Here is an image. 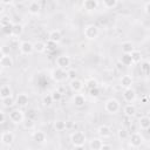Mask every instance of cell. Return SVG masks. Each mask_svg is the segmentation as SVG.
Wrapping results in <instances>:
<instances>
[{
    "label": "cell",
    "instance_id": "6da1fadb",
    "mask_svg": "<svg viewBox=\"0 0 150 150\" xmlns=\"http://www.w3.org/2000/svg\"><path fill=\"white\" fill-rule=\"evenodd\" d=\"M70 142L73 146H79V145H84L87 142L86 134L83 131H74L70 135Z\"/></svg>",
    "mask_w": 150,
    "mask_h": 150
},
{
    "label": "cell",
    "instance_id": "7a4b0ae2",
    "mask_svg": "<svg viewBox=\"0 0 150 150\" xmlns=\"http://www.w3.org/2000/svg\"><path fill=\"white\" fill-rule=\"evenodd\" d=\"M83 34H84V38H87L88 40H94L98 36V28H97V26L89 23L84 27Z\"/></svg>",
    "mask_w": 150,
    "mask_h": 150
},
{
    "label": "cell",
    "instance_id": "3957f363",
    "mask_svg": "<svg viewBox=\"0 0 150 150\" xmlns=\"http://www.w3.org/2000/svg\"><path fill=\"white\" fill-rule=\"evenodd\" d=\"M52 79L55 81V82H63L66 79H68V75H67V71L66 69H62V68H54L52 70Z\"/></svg>",
    "mask_w": 150,
    "mask_h": 150
},
{
    "label": "cell",
    "instance_id": "277c9868",
    "mask_svg": "<svg viewBox=\"0 0 150 150\" xmlns=\"http://www.w3.org/2000/svg\"><path fill=\"white\" fill-rule=\"evenodd\" d=\"M104 109L109 114H116L120 110V102L116 98H109L104 103Z\"/></svg>",
    "mask_w": 150,
    "mask_h": 150
},
{
    "label": "cell",
    "instance_id": "5b68a950",
    "mask_svg": "<svg viewBox=\"0 0 150 150\" xmlns=\"http://www.w3.org/2000/svg\"><path fill=\"white\" fill-rule=\"evenodd\" d=\"M8 116H9V120L13 123H15V124L23 123V121H25V115H23L22 110H20V109H13V110H11Z\"/></svg>",
    "mask_w": 150,
    "mask_h": 150
},
{
    "label": "cell",
    "instance_id": "8992f818",
    "mask_svg": "<svg viewBox=\"0 0 150 150\" xmlns=\"http://www.w3.org/2000/svg\"><path fill=\"white\" fill-rule=\"evenodd\" d=\"M55 64H56V67H59V68L66 69V68H68V67L70 66V57H69L68 55H64V54L59 55V56L56 57V60H55Z\"/></svg>",
    "mask_w": 150,
    "mask_h": 150
},
{
    "label": "cell",
    "instance_id": "52a82bcc",
    "mask_svg": "<svg viewBox=\"0 0 150 150\" xmlns=\"http://www.w3.org/2000/svg\"><path fill=\"white\" fill-rule=\"evenodd\" d=\"M143 143V137L139 132H134L129 136V144L132 148H139Z\"/></svg>",
    "mask_w": 150,
    "mask_h": 150
},
{
    "label": "cell",
    "instance_id": "ba28073f",
    "mask_svg": "<svg viewBox=\"0 0 150 150\" xmlns=\"http://www.w3.org/2000/svg\"><path fill=\"white\" fill-rule=\"evenodd\" d=\"M19 48L23 55H30L34 52V43H32L30 41H22Z\"/></svg>",
    "mask_w": 150,
    "mask_h": 150
},
{
    "label": "cell",
    "instance_id": "9c48e42d",
    "mask_svg": "<svg viewBox=\"0 0 150 150\" xmlns=\"http://www.w3.org/2000/svg\"><path fill=\"white\" fill-rule=\"evenodd\" d=\"M14 138H15V136H14V134L12 131H4V132H1L0 139H1V143L5 144V145H11L14 142Z\"/></svg>",
    "mask_w": 150,
    "mask_h": 150
},
{
    "label": "cell",
    "instance_id": "30bf717a",
    "mask_svg": "<svg viewBox=\"0 0 150 150\" xmlns=\"http://www.w3.org/2000/svg\"><path fill=\"white\" fill-rule=\"evenodd\" d=\"M29 102V97L26 95V94H19L15 98V104L19 107V108H25Z\"/></svg>",
    "mask_w": 150,
    "mask_h": 150
},
{
    "label": "cell",
    "instance_id": "8fae6325",
    "mask_svg": "<svg viewBox=\"0 0 150 150\" xmlns=\"http://www.w3.org/2000/svg\"><path fill=\"white\" fill-rule=\"evenodd\" d=\"M83 81L82 80H80V79H75V80H71L70 82H69V87H70V89L73 90V91H75V93H79V91H81L82 89H83Z\"/></svg>",
    "mask_w": 150,
    "mask_h": 150
},
{
    "label": "cell",
    "instance_id": "7c38bea8",
    "mask_svg": "<svg viewBox=\"0 0 150 150\" xmlns=\"http://www.w3.org/2000/svg\"><path fill=\"white\" fill-rule=\"evenodd\" d=\"M97 134H98L100 137H102V138H107V137H110V135H111V129H110L109 125H107V124H102V125L98 127V129H97Z\"/></svg>",
    "mask_w": 150,
    "mask_h": 150
},
{
    "label": "cell",
    "instance_id": "4fadbf2b",
    "mask_svg": "<svg viewBox=\"0 0 150 150\" xmlns=\"http://www.w3.org/2000/svg\"><path fill=\"white\" fill-rule=\"evenodd\" d=\"M41 11V5L39 1H30L28 5V12L32 15H38Z\"/></svg>",
    "mask_w": 150,
    "mask_h": 150
},
{
    "label": "cell",
    "instance_id": "5bb4252c",
    "mask_svg": "<svg viewBox=\"0 0 150 150\" xmlns=\"http://www.w3.org/2000/svg\"><path fill=\"white\" fill-rule=\"evenodd\" d=\"M123 98H124L127 102H129V103L134 102L135 98H136V91H135L132 88L124 89V91H123Z\"/></svg>",
    "mask_w": 150,
    "mask_h": 150
},
{
    "label": "cell",
    "instance_id": "9a60e30c",
    "mask_svg": "<svg viewBox=\"0 0 150 150\" xmlns=\"http://www.w3.org/2000/svg\"><path fill=\"white\" fill-rule=\"evenodd\" d=\"M48 40H50V41H53V42H55V43H59V42L62 40V34H61V32H60L59 29H53V30L49 33V35H48Z\"/></svg>",
    "mask_w": 150,
    "mask_h": 150
},
{
    "label": "cell",
    "instance_id": "2e32d148",
    "mask_svg": "<svg viewBox=\"0 0 150 150\" xmlns=\"http://www.w3.org/2000/svg\"><path fill=\"white\" fill-rule=\"evenodd\" d=\"M0 66L2 68H9L13 66V59L11 55H2L0 57Z\"/></svg>",
    "mask_w": 150,
    "mask_h": 150
},
{
    "label": "cell",
    "instance_id": "e0dca14e",
    "mask_svg": "<svg viewBox=\"0 0 150 150\" xmlns=\"http://www.w3.org/2000/svg\"><path fill=\"white\" fill-rule=\"evenodd\" d=\"M121 49L123 54H131L135 49H134V43L131 41H124L121 45Z\"/></svg>",
    "mask_w": 150,
    "mask_h": 150
},
{
    "label": "cell",
    "instance_id": "ac0fdd59",
    "mask_svg": "<svg viewBox=\"0 0 150 150\" xmlns=\"http://www.w3.org/2000/svg\"><path fill=\"white\" fill-rule=\"evenodd\" d=\"M121 86L124 88V89H128V88H131V86H132V77L130 76V75H123L122 77H121Z\"/></svg>",
    "mask_w": 150,
    "mask_h": 150
},
{
    "label": "cell",
    "instance_id": "d6986e66",
    "mask_svg": "<svg viewBox=\"0 0 150 150\" xmlns=\"http://www.w3.org/2000/svg\"><path fill=\"white\" fill-rule=\"evenodd\" d=\"M73 102H74V105L77 107V108H82L84 104H86V97L82 95V94H76L73 98Z\"/></svg>",
    "mask_w": 150,
    "mask_h": 150
},
{
    "label": "cell",
    "instance_id": "ffe728a7",
    "mask_svg": "<svg viewBox=\"0 0 150 150\" xmlns=\"http://www.w3.org/2000/svg\"><path fill=\"white\" fill-rule=\"evenodd\" d=\"M12 96V89L8 84H4L1 88H0V97L1 100L4 98H7V97H11Z\"/></svg>",
    "mask_w": 150,
    "mask_h": 150
},
{
    "label": "cell",
    "instance_id": "44dd1931",
    "mask_svg": "<svg viewBox=\"0 0 150 150\" xmlns=\"http://www.w3.org/2000/svg\"><path fill=\"white\" fill-rule=\"evenodd\" d=\"M123 112H124L125 116L132 117V116H135V114H136V107H135L132 103H129V104H127V105L123 108Z\"/></svg>",
    "mask_w": 150,
    "mask_h": 150
},
{
    "label": "cell",
    "instance_id": "7402d4cb",
    "mask_svg": "<svg viewBox=\"0 0 150 150\" xmlns=\"http://www.w3.org/2000/svg\"><path fill=\"white\" fill-rule=\"evenodd\" d=\"M33 141H35V142L39 143V144L43 143V142L46 141V134H45L43 131H41V130L35 131V132L33 134Z\"/></svg>",
    "mask_w": 150,
    "mask_h": 150
},
{
    "label": "cell",
    "instance_id": "603a6c76",
    "mask_svg": "<svg viewBox=\"0 0 150 150\" xmlns=\"http://www.w3.org/2000/svg\"><path fill=\"white\" fill-rule=\"evenodd\" d=\"M98 6V2L96 0H86L83 2V8L87 11H94Z\"/></svg>",
    "mask_w": 150,
    "mask_h": 150
},
{
    "label": "cell",
    "instance_id": "cb8c5ba5",
    "mask_svg": "<svg viewBox=\"0 0 150 150\" xmlns=\"http://www.w3.org/2000/svg\"><path fill=\"white\" fill-rule=\"evenodd\" d=\"M102 145H103V142H102L100 138H93V139L89 142L90 150H101Z\"/></svg>",
    "mask_w": 150,
    "mask_h": 150
},
{
    "label": "cell",
    "instance_id": "d4e9b609",
    "mask_svg": "<svg viewBox=\"0 0 150 150\" xmlns=\"http://www.w3.org/2000/svg\"><path fill=\"white\" fill-rule=\"evenodd\" d=\"M138 125L141 129H144V130L150 128V117L149 116H142L138 121Z\"/></svg>",
    "mask_w": 150,
    "mask_h": 150
},
{
    "label": "cell",
    "instance_id": "484cf974",
    "mask_svg": "<svg viewBox=\"0 0 150 150\" xmlns=\"http://www.w3.org/2000/svg\"><path fill=\"white\" fill-rule=\"evenodd\" d=\"M117 5H118V1L117 0H103L102 1V6L104 8H107V9H112Z\"/></svg>",
    "mask_w": 150,
    "mask_h": 150
},
{
    "label": "cell",
    "instance_id": "4316f807",
    "mask_svg": "<svg viewBox=\"0 0 150 150\" xmlns=\"http://www.w3.org/2000/svg\"><path fill=\"white\" fill-rule=\"evenodd\" d=\"M120 62H121L123 66H131V64L134 63L130 54H123V55L121 56V59H120Z\"/></svg>",
    "mask_w": 150,
    "mask_h": 150
},
{
    "label": "cell",
    "instance_id": "83f0119b",
    "mask_svg": "<svg viewBox=\"0 0 150 150\" xmlns=\"http://www.w3.org/2000/svg\"><path fill=\"white\" fill-rule=\"evenodd\" d=\"M46 50V42L43 41H36L34 42V52L36 53H43Z\"/></svg>",
    "mask_w": 150,
    "mask_h": 150
},
{
    "label": "cell",
    "instance_id": "f1b7e54d",
    "mask_svg": "<svg viewBox=\"0 0 150 150\" xmlns=\"http://www.w3.org/2000/svg\"><path fill=\"white\" fill-rule=\"evenodd\" d=\"M54 128H55L56 131H63L67 128V123L62 120H56L54 122Z\"/></svg>",
    "mask_w": 150,
    "mask_h": 150
},
{
    "label": "cell",
    "instance_id": "f546056e",
    "mask_svg": "<svg viewBox=\"0 0 150 150\" xmlns=\"http://www.w3.org/2000/svg\"><path fill=\"white\" fill-rule=\"evenodd\" d=\"M84 86L88 88V90H90V89L97 88V87H98V82H97V80H96V79L91 77V79H88V80L86 81V84H84Z\"/></svg>",
    "mask_w": 150,
    "mask_h": 150
},
{
    "label": "cell",
    "instance_id": "4dcf8cb0",
    "mask_svg": "<svg viewBox=\"0 0 150 150\" xmlns=\"http://www.w3.org/2000/svg\"><path fill=\"white\" fill-rule=\"evenodd\" d=\"M13 22L9 23V25H6V26H1V30L5 35H9V36H13Z\"/></svg>",
    "mask_w": 150,
    "mask_h": 150
},
{
    "label": "cell",
    "instance_id": "1f68e13d",
    "mask_svg": "<svg viewBox=\"0 0 150 150\" xmlns=\"http://www.w3.org/2000/svg\"><path fill=\"white\" fill-rule=\"evenodd\" d=\"M23 32V26L21 23H14L13 25V36H19Z\"/></svg>",
    "mask_w": 150,
    "mask_h": 150
},
{
    "label": "cell",
    "instance_id": "d6a6232c",
    "mask_svg": "<svg viewBox=\"0 0 150 150\" xmlns=\"http://www.w3.org/2000/svg\"><path fill=\"white\" fill-rule=\"evenodd\" d=\"M1 102H2L4 108H11V107H13L15 104V100L13 98V96L7 97V98H4V100H1Z\"/></svg>",
    "mask_w": 150,
    "mask_h": 150
},
{
    "label": "cell",
    "instance_id": "836d02e7",
    "mask_svg": "<svg viewBox=\"0 0 150 150\" xmlns=\"http://www.w3.org/2000/svg\"><path fill=\"white\" fill-rule=\"evenodd\" d=\"M130 55H131V59H132L134 63H137V62H139L142 60V54H141L139 50H134Z\"/></svg>",
    "mask_w": 150,
    "mask_h": 150
},
{
    "label": "cell",
    "instance_id": "e575fe53",
    "mask_svg": "<svg viewBox=\"0 0 150 150\" xmlns=\"http://www.w3.org/2000/svg\"><path fill=\"white\" fill-rule=\"evenodd\" d=\"M117 136H118V138H120V139L124 141V139L129 138V132H128L125 129H120V130L117 131Z\"/></svg>",
    "mask_w": 150,
    "mask_h": 150
},
{
    "label": "cell",
    "instance_id": "d590c367",
    "mask_svg": "<svg viewBox=\"0 0 150 150\" xmlns=\"http://www.w3.org/2000/svg\"><path fill=\"white\" fill-rule=\"evenodd\" d=\"M53 102H54V100H53V97H52V95H50V94H49V95L43 96V98H42V103H43L46 107L52 105V104H53Z\"/></svg>",
    "mask_w": 150,
    "mask_h": 150
},
{
    "label": "cell",
    "instance_id": "8d00e7d4",
    "mask_svg": "<svg viewBox=\"0 0 150 150\" xmlns=\"http://www.w3.org/2000/svg\"><path fill=\"white\" fill-rule=\"evenodd\" d=\"M56 45H57V43H55V42L48 40V41L46 42V49L49 50V52H54V50H56Z\"/></svg>",
    "mask_w": 150,
    "mask_h": 150
},
{
    "label": "cell",
    "instance_id": "74e56055",
    "mask_svg": "<svg viewBox=\"0 0 150 150\" xmlns=\"http://www.w3.org/2000/svg\"><path fill=\"white\" fill-rule=\"evenodd\" d=\"M23 127H25L26 129H28V130L33 129V128H34V121H33V120H29V118H26V120L23 121Z\"/></svg>",
    "mask_w": 150,
    "mask_h": 150
},
{
    "label": "cell",
    "instance_id": "f35d334b",
    "mask_svg": "<svg viewBox=\"0 0 150 150\" xmlns=\"http://www.w3.org/2000/svg\"><path fill=\"white\" fill-rule=\"evenodd\" d=\"M50 95H52V97H53L54 102H55V101L57 102V101H60V100L62 98V94H61V91H60V90H54Z\"/></svg>",
    "mask_w": 150,
    "mask_h": 150
},
{
    "label": "cell",
    "instance_id": "ab89813d",
    "mask_svg": "<svg viewBox=\"0 0 150 150\" xmlns=\"http://www.w3.org/2000/svg\"><path fill=\"white\" fill-rule=\"evenodd\" d=\"M141 70L144 73V74H149L150 73V63L149 62H143L141 64Z\"/></svg>",
    "mask_w": 150,
    "mask_h": 150
},
{
    "label": "cell",
    "instance_id": "60d3db41",
    "mask_svg": "<svg viewBox=\"0 0 150 150\" xmlns=\"http://www.w3.org/2000/svg\"><path fill=\"white\" fill-rule=\"evenodd\" d=\"M0 23H1V26H6V25L12 23V21H11V19H9L8 15H2L1 19H0Z\"/></svg>",
    "mask_w": 150,
    "mask_h": 150
},
{
    "label": "cell",
    "instance_id": "b9f144b4",
    "mask_svg": "<svg viewBox=\"0 0 150 150\" xmlns=\"http://www.w3.org/2000/svg\"><path fill=\"white\" fill-rule=\"evenodd\" d=\"M67 75H68V79H69L70 81H71V80L77 79V77H76L77 73H76V70H75V69H69V70H67Z\"/></svg>",
    "mask_w": 150,
    "mask_h": 150
},
{
    "label": "cell",
    "instance_id": "7bdbcfd3",
    "mask_svg": "<svg viewBox=\"0 0 150 150\" xmlns=\"http://www.w3.org/2000/svg\"><path fill=\"white\" fill-rule=\"evenodd\" d=\"M36 116H38V115H36V111H35L34 109H28V111H27V118L34 121V118H35Z\"/></svg>",
    "mask_w": 150,
    "mask_h": 150
},
{
    "label": "cell",
    "instance_id": "ee69618b",
    "mask_svg": "<svg viewBox=\"0 0 150 150\" xmlns=\"http://www.w3.org/2000/svg\"><path fill=\"white\" fill-rule=\"evenodd\" d=\"M0 52H1V56H2V55H9L11 48H9V46H6V45H4V46L1 47V49H0Z\"/></svg>",
    "mask_w": 150,
    "mask_h": 150
},
{
    "label": "cell",
    "instance_id": "f6af8a7d",
    "mask_svg": "<svg viewBox=\"0 0 150 150\" xmlns=\"http://www.w3.org/2000/svg\"><path fill=\"white\" fill-rule=\"evenodd\" d=\"M89 95H90L91 97H97V96H100V88L97 87V88L90 89V90H89Z\"/></svg>",
    "mask_w": 150,
    "mask_h": 150
},
{
    "label": "cell",
    "instance_id": "bcb514c9",
    "mask_svg": "<svg viewBox=\"0 0 150 150\" xmlns=\"http://www.w3.org/2000/svg\"><path fill=\"white\" fill-rule=\"evenodd\" d=\"M6 121V115L4 111H0V124H4Z\"/></svg>",
    "mask_w": 150,
    "mask_h": 150
},
{
    "label": "cell",
    "instance_id": "7dc6e473",
    "mask_svg": "<svg viewBox=\"0 0 150 150\" xmlns=\"http://www.w3.org/2000/svg\"><path fill=\"white\" fill-rule=\"evenodd\" d=\"M144 12H145L148 15H150V1L144 5Z\"/></svg>",
    "mask_w": 150,
    "mask_h": 150
},
{
    "label": "cell",
    "instance_id": "c3c4849f",
    "mask_svg": "<svg viewBox=\"0 0 150 150\" xmlns=\"http://www.w3.org/2000/svg\"><path fill=\"white\" fill-rule=\"evenodd\" d=\"M101 150H112V148H111V145H109V144H104V143H103Z\"/></svg>",
    "mask_w": 150,
    "mask_h": 150
},
{
    "label": "cell",
    "instance_id": "681fc988",
    "mask_svg": "<svg viewBox=\"0 0 150 150\" xmlns=\"http://www.w3.org/2000/svg\"><path fill=\"white\" fill-rule=\"evenodd\" d=\"M73 150H86L84 145H79V146H73Z\"/></svg>",
    "mask_w": 150,
    "mask_h": 150
},
{
    "label": "cell",
    "instance_id": "f907efd6",
    "mask_svg": "<svg viewBox=\"0 0 150 150\" xmlns=\"http://www.w3.org/2000/svg\"><path fill=\"white\" fill-rule=\"evenodd\" d=\"M148 100H149V97H148V96H143V97H142V102H143V103H146V102H148Z\"/></svg>",
    "mask_w": 150,
    "mask_h": 150
},
{
    "label": "cell",
    "instance_id": "816d5d0a",
    "mask_svg": "<svg viewBox=\"0 0 150 150\" xmlns=\"http://www.w3.org/2000/svg\"><path fill=\"white\" fill-rule=\"evenodd\" d=\"M146 132H148V134L150 135V128H148V129H146Z\"/></svg>",
    "mask_w": 150,
    "mask_h": 150
},
{
    "label": "cell",
    "instance_id": "f5cc1de1",
    "mask_svg": "<svg viewBox=\"0 0 150 150\" xmlns=\"http://www.w3.org/2000/svg\"><path fill=\"white\" fill-rule=\"evenodd\" d=\"M121 150H124V149H121Z\"/></svg>",
    "mask_w": 150,
    "mask_h": 150
},
{
    "label": "cell",
    "instance_id": "db71d44e",
    "mask_svg": "<svg viewBox=\"0 0 150 150\" xmlns=\"http://www.w3.org/2000/svg\"><path fill=\"white\" fill-rule=\"evenodd\" d=\"M149 38H150V35H149Z\"/></svg>",
    "mask_w": 150,
    "mask_h": 150
},
{
    "label": "cell",
    "instance_id": "11a10c76",
    "mask_svg": "<svg viewBox=\"0 0 150 150\" xmlns=\"http://www.w3.org/2000/svg\"><path fill=\"white\" fill-rule=\"evenodd\" d=\"M149 74H150V73H149Z\"/></svg>",
    "mask_w": 150,
    "mask_h": 150
}]
</instances>
